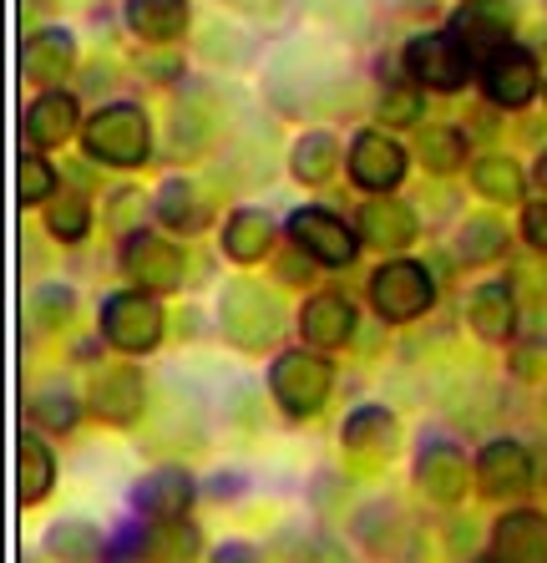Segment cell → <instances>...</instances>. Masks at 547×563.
<instances>
[{"label": "cell", "mask_w": 547, "mask_h": 563, "mask_svg": "<svg viewBox=\"0 0 547 563\" xmlns=\"http://www.w3.org/2000/svg\"><path fill=\"white\" fill-rule=\"evenodd\" d=\"M492 563H547V512H502L492 528Z\"/></svg>", "instance_id": "7c38bea8"}, {"label": "cell", "mask_w": 547, "mask_h": 563, "mask_svg": "<svg viewBox=\"0 0 547 563\" xmlns=\"http://www.w3.org/2000/svg\"><path fill=\"white\" fill-rule=\"evenodd\" d=\"M471 184H477V194H482V198H492V203H517V198L527 194V178H522V168L512 163V157H502V153L477 157Z\"/></svg>", "instance_id": "4316f807"}, {"label": "cell", "mask_w": 547, "mask_h": 563, "mask_svg": "<svg viewBox=\"0 0 547 563\" xmlns=\"http://www.w3.org/2000/svg\"><path fill=\"white\" fill-rule=\"evenodd\" d=\"M537 188L547 194V147H543V157H537Z\"/></svg>", "instance_id": "74e56055"}, {"label": "cell", "mask_w": 547, "mask_h": 563, "mask_svg": "<svg viewBox=\"0 0 547 563\" xmlns=\"http://www.w3.org/2000/svg\"><path fill=\"white\" fill-rule=\"evenodd\" d=\"M127 26L153 46H172L188 31V0H127Z\"/></svg>", "instance_id": "44dd1931"}, {"label": "cell", "mask_w": 547, "mask_h": 563, "mask_svg": "<svg viewBox=\"0 0 547 563\" xmlns=\"http://www.w3.org/2000/svg\"><path fill=\"white\" fill-rule=\"evenodd\" d=\"M15 483H21V503H26V508H36L56 483V457L36 432H26L21 446H15Z\"/></svg>", "instance_id": "cb8c5ba5"}, {"label": "cell", "mask_w": 547, "mask_h": 563, "mask_svg": "<svg viewBox=\"0 0 547 563\" xmlns=\"http://www.w3.org/2000/svg\"><path fill=\"white\" fill-rule=\"evenodd\" d=\"M71 314H77V295L66 285H46L31 295V320H36L41 330H62Z\"/></svg>", "instance_id": "d590c367"}, {"label": "cell", "mask_w": 547, "mask_h": 563, "mask_svg": "<svg viewBox=\"0 0 547 563\" xmlns=\"http://www.w3.org/2000/svg\"><path fill=\"white\" fill-rule=\"evenodd\" d=\"M300 330L314 351H335L355 335V305L345 295H314L300 310Z\"/></svg>", "instance_id": "d6986e66"}, {"label": "cell", "mask_w": 547, "mask_h": 563, "mask_svg": "<svg viewBox=\"0 0 547 563\" xmlns=\"http://www.w3.org/2000/svg\"><path fill=\"white\" fill-rule=\"evenodd\" d=\"M56 194H62V188H56L52 163L41 153H21V163H15V198H21L26 209H36V203H52Z\"/></svg>", "instance_id": "1f68e13d"}, {"label": "cell", "mask_w": 547, "mask_h": 563, "mask_svg": "<svg viewBox=\"0 0 547 563\" xmlns=\"http://www.w3.org/2000/svg\"><path fill=\"white\" fill-rule=\"evenodd\" d=\"M451 36L467 46L471 56H492L502 52V46H512V11L502 5V0H471V5H461L451 21Z\"/></svg>", "instance_id": "4fadbf2b"}, {"label": "cell", "mask_w": 547, "mask_h": 563, "mask_svg": "<svg viewBox=\"0 0 547 563\" xmlns=\"http://www.w3.org/2000/svg\"><path fill=\"white\" fill-rule=\"evenodd\" d=\"M157 219L168 223V229H178V234H193V229L209 223V203H203V194L188 178H168V184L157 188Z\"/></svg>", "instance_id": "d4e9b609"}, {"label": "cell", "mask_w": 547, "mask_h": 563, "mask_svg": "<svg viewBox=\"0 0 547 563\" xmlns=\"http://www.w3.org/2000/svg\"><path fill=\"white\" fill-rule=\"evenodd\" d=\"M46 549L62 563H91L97 549H102V538H97L91 523H81V518H66V523H56L52 533H46Z\"/></svg>", "instance_id": "d6a6232c"}, {"label": "cell", "mask_w": 547, "mask_h": 563, "mask_svg": "<svg viewBox=\"0 0 547 563\" xmlns=\"http://www.w3.org/2000/svg\"><path fill=\"white\" fill-rule=\"evenodd\" d=\"M477 77H482V92L492 97L496 107H512V112L537 97V62H533V52H522V46L492 52L477 66Z\"/></svg>", "instance_id": "9c48e42d"}, {"label": "cell", "mask_w": 547, "mask_h": 563, "mask_svg": "<svg viewBox=\"0 0 547 563\" xmlns=\"http://www.w3.org/2000/svg\"><path fill=\"white\" fill-rule=\"evenodd\" d=\"M376 118L386 122V128H416V122L426 118V92H421L416 81H391L376 102Z\"/></svg>", "instance_id": "4dcf8cb0"}, {"label": "cell", "mask_w": 547, "mask_h": 563, "mask_svg": "<svg viewBox=\"0 0 547 563\" xmlns=\"http://www.w3.org/2000/svg\"><path fill=\"white\" fill-rule=\"evenodd\" d=\"M339 168V143L330 137V132H304L300 143L289 147V173L300 178V184H325V178H335Z\"/></svg>", "instance_id": "484cf974"}, {"label": "cell", "mask_w": 547, "mask_h": 563, "mask_svg": "<svg viewBox=\"0 0 547 563\" xmlns=\"http://www.w3.org/2000/svg\"><path fill=\"white\" fill-rule=\"evenodd\" d=\"M355 234H360V244H370V250H405L411 239H416V209L411 203H401V198H370L360 209V219H355Z\"/></svg>", "instance_id": "9a60e30c"}, {"label": "cell", "mask_w": 547, "mask_h": 563, "mask_svg": "<svg viewBox=\"0 0 547 563\" xmlns=\"http://www.w3.org/2000/svg\"><path fill=\"white\" fill-rule=\"evenodd\" d=\"M289 234H294L300 254H310L314 264H335V269H345V264L360 254V234L330 209H300L294 219H289Z\"/></svg>", "instance_id": "ba28073f"}, {"label": "cell", "mask_w": 547, "mask_h": 563, "mask_svg": "<svg viewBox=\"0 0 547 563\" xmlns=\"http://www.w3.org/2000/svg\"><path fill=\"white\" fill-rule=\"evenodd\" d=\"M330 386H335V371H330L325 355H314V351H284L269 371L274 401L284 411H294V417H310V411L325 407Z\"/></svg>", "instance_id": "5b68a950"}, {"label": "cell", "mask_w": 547, "mask_h": 563, "mask_svg": "<svg viewBox=\"0 0 547 563\" xmlns=\"http://www.w3.org/2000/svg\"><path fill=\"white\" fill-rule=\"evenodd\" d=\"M26 417L36 421L41 432H71L77 427V401L66 391H41L26 401Z\"/></svg>", "instance_id": "e575fe53"}, {"label": "cell", "mask_w": 547, "mask_h": 563, "mask_svg": "<svg viewBox=\"0 0 547 563\" xmlns=\"http://www.w3.org/2000/svg\"><path fill=\"white\" fill-rule=\"evenodd\" d=\"M416 487L431 503H461L467 498V457L456 442H431L416 457Z\"/></svg>", "instance_id": "e0dca14e"}, {"label": "cell", "mask_w": 547, "mask_h": 563, "mask_svg": "<svg viewBox=\"0 0 547 563\" xmlns=\"http://www.w3.org/2000/svg\"><path fill=\"white\" fill-rule=\"evenodd\" d=\"M477 477L492 498H517L533 487V452L512 437H496V442L482 446V457H477Z\"/></svg>", "instance_id": "5bb4252c"}, {"label": "cell", "mask_w": 547, "mask_h": 563, "mask_svg": "<svg viewBox=\"0 0 547 563\" xmlns=\"http://www.w3.org/2000/svg\"><path fill=\"white\" fill-rule=\"evenodd\" d=\"M401 66L421 92H461L482 62H477L451 31H421V36L405 41Z\"/></svg>", "instance_id": "7a4b0ae2"}, {"label": "cell", "mask_w": 547, "mask_h": 563, "mask_svg": "<svg viewBox=\"0 0 547 563\" xmlns=\"http://www.w3.org/2000/svg\"><path fill=\"white\" fill-rule=\"evenodd\" d=\"M274 250V219L259 209H238L223 223V254L234 264H259Z\"/></svg>", "instance_id": "7402d4cb"}, {"label": "cell", "mask_w": 547, "mask_h": 563, "mask_svg": "<svg viewBox=\"0 0 547 563\" xmlns=\"http://www.w3.org/2000/svg\"><path fill=\"white\" fill-rule=\"evenodd\" d=\"M370 305H376L380 320L405 325V320H416V314H426L436 305V279L416 260H391L370 275Z\"/></svg>", "instance_id": "277c9868"}, {"label": "cell", "mask_w": 547, "mask_h": 563, "mask_svg": "<svg viewBox=\"0 0 547 563\" xmlns=\"http://www.w3.org/2000/svg\"><path fill=\"white\" fill-rule=\"evenodd\" d=\"M467 320L482 341H512V330H517V295L507 285H482L471 295Z\"/></svg>", "instance_id": "603a6c76"}, {"label": "cell", "mask_w": 547, "mask_h": 563, "mask_svg": "<svg viewBox=\"0 0 547 563\" xmlns=\"http://www.w3.org/2000/svg\"><path fill=\"white\" fill-rule=\"evenodd\" d=\"M507 254V229L496 219H467L456 234V260L461 264H492Z\"/></svg>", "instance_id": "f546056e"}, {"label": "cell", "mask_w": 547, "mask_h": 563, "mask_svg": "<svg viewBox=\"0 0 547 563\" xmlns=\"http://www.w3.org/2000/svg\"><path fill=\"white\" fill-rule=\"evenodd\" d=\"M102 335L118 351L143 355L163 341V310H157V300H147L143 289H122V295H112L102 305Z\"/></svg>", "instance_id": "8992f818"}, {"label": "cell", "mask_w": 547, "mask_h": 563, "mask_svg": "<svg viewBox=\"0 0 547 563\" xmlns=\"http://www.w3.org/2000/svg\"><path fill=\"white\" fill-rule=\"evenodd\" d=\"M395 437H401V421L386 407H360L345 421V446H355V452H391Z\"/></svg>", "instance_id": "83f0119b"}, {"label": "cell", "mask_w": 547, "mask_h": 563, "mask_svg": "<svg viewBox=\"0 0 547 563\" xmlns=\"http://www.w3.org/2000/svg\"><path fill=\"white\" fill-rule=\"evenodd\" d=\"M81 112H77V97L71 92H41L36 102L26 107L21 118V132H26L31 147H62L71 132H77Z\"/></svg>", "instance_id": "ac0fdd59"}, {"label": "cell", "mask_w": 547, "mask_h": 563, "mask_svg": "<svg viewBox=\"0 0 547 563\" xmlns=\"http://www.w3.org/2000/svg\"><path fill=\"white\" fill-rule=\"evenodd\" d=\"M543 411H547V396H543Z\"/></svg>", "instance_id": "f35d334b"}, {"label": "cell", "mask_w": 547, "mask_h": 563, "mask_svg": "<svg viewBox=\"0 0 547 563\" xmlns=\"http://www.w3.org/2000/svg\"><path fill=\"white\" fill-rule=\"evenodd\" d=\"M350 178L365 188V194H391L395 184L405 178V147L395 143V137H386V132H360L350 143Z\"/></svg>", "instance_id": "30bf717a"}, {"label": "cell", "mask_w": 547, "mask_h": 563, "mask_svg": "<svg viewBox=\"0 0 547 563\" xmlns=\"http://www.w3.org/2000/svg\"><path fill=\"white\" fill-rule=\"evenodd\" d=\"M81 147L87 157L107 163V168H143L153 153V128L137 102H107L97 107L81 128Z\"/></svg>", "instance_id": "6da1fadb"}, {"label": "cell", "mask_w": 547, "mask_h": 563, "mask_svg": "<svg viewBox=\"0 0 547 563\" xmlns=\"http://www.w3.org/2000/svg\"><path fill=\"white\" fill-rule=\"evenodd\" d=\"M122 269L137 289H157V295H168V289L182 285V250L172 239L163 234H147V229H132L127 244H122Z\"/></svg>", "instance_id": "52a82bcc"}, {"label": "cell", "mask_w": 547, "mask_h": 563, "mask_svg": "<svg viewBox=\"0 0 547 563\" xmlns=\"http://www.w3.org/2000/svg\"><path fill=\"white\" fill-rule=\"evenodd\" d=\"M223 335L238 345V351H264V345L284 330V305L274 300L269 289H259L254 279H234L223 289Z\"/></svg>", "instance_id": "3957f363"}, {"label": "cell", "mask_w": 547, "mask_h": 563, "mask_svg": "<svg viewBox=\"0 0 547 563\" xmlns=\"http://www.w3.org/2000/svg\"><path fill=\"white\" fill-rule=\"evenodd\" d=\"M46 229H52L62 244H77V239H87L91 229V203L81 194H56L52 203H46Z\"/></svg>", "instance_id": "836d02e7"}, {"label": "cell", "mask_w": 547, "mask_h": 563, "mask_svg": "<svg viewBox=\"0 0 547 563\" xmlns=\"http://www.w3.org/2000/svg\"><path fill=\"white\" fill-rule=\"evenodd\" d=\"M87 407H91V417L107 421V427H127V421H137V411H143V376L132 366L97 371L87 386Z\"/></svg>", "instance_id": "8fae6325"}, {"label": "cell", "mask_w": 547, "mask_h": 563, "mask_svg": "<svg viewBox=\"0 0 547 563\" xmlns=\"http://www.w3.org/2000/svg\"><path fill=\"white\" fill-rule=\"evenodd\" d=\"M522 239L547 254V203H527V209H522Z\"/></svg>", "instance_id": "8d00e7d4"}, {"label": "cell", "mask_w": 547, "mask_h": 563, "mask_svg": "<svg viewBox=\"0 0 547 563\" xmlns=\"http://www.w3.org/2000/svg\"><path fill=\"white\" fill-rule=\"evenodd\" d=\"M137 508H143L153 523H178L182 512L193 508V477L178 467L153 472V477L137 483Z\"/></svg>", "instance_id": "ffe728a7"}, {"label": "cell", "mask_w": 547, "mask_h": 563, "mask_svg": "<svg viewBox=\"0 0 547 563\" xmlns=\"http://www.w3.org/2000/svg\"><path fill=\"white\" fill-rule=\"evenodd\" d=\"M77 66V41H71V31L62 26H46V31H31L26 46H21V71H26V81H36V87H52Z\"/></svg>", "instance_id": "2e32d148"}, {"label": "cell", "mask_w": 547, "mask_h": 563, "mask_svg": "<svg viewBox=\"0 0 547 563\" xmlns=\"http://www.w3.org/2000/svg\"><path fill=\"white\" fill-rule=\"evenodd\" d=\"M416 157L426 173H456L461 168V157H467V137L446 122H426L416 132Z\"/></svg>", "instance_id": "f1b7e54d"}]
</instances>
